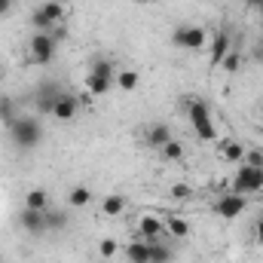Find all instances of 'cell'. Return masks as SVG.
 Listing matches in <instances>:
<instances>
[{
    "label": "cell",
    "instance_id": "cell-1",
    "mask_svg": "<svg viewBox=\"0 0 263 263\" xmlns=\"http://www.w3.org/2000/svg\"><path fill=\"white\" fill-rule=\"evenodd\" d=\"M6 132H9V141L18 150H37L43 144V123L37 117H18Z\"/></svg>",
    "mask_w": 263,
    "mask_h": 263
},
{
    "label": "cell",
    "instance_id": "cell-2",
    "mask_svg": "<svg viewBox=\"0 0 263 263\" xmlns=\"http://www.w3.org/2000/svg\"><path fill=\"white\" fill-rule=\"evenodd\" d=\"M187 107V120H190V126L196 132V138L202 141H214L217 138V123H214V114H211V107L202 101V98H187L184 101Z\"/></svg>",
    "mask_w": 263,
    "mask_h": 263
},
{
    "label": "cell",
    "instance_id": "cell-3",
    "mask_svg": "<svg viewBox=\"0 0 263 263\" xmlns=\"http://www.w3.org/2000/svg\"><path fill=\"white\" fill-rule=\"evenodd\" d=\"M55 52H59V43L52 40V34H49V31H34V34H31L28 55H31V62H34V65L46 67L52 59H55Z\"/></svg>",
    "mask_w": 263,
    "mask_h": 263
},
{
    "label": "cell",
    "instance_id": "cell-4",
    "mask_svg": "<svg viewBox=\"0 0 263 263\" xmlns=\"http://www.w3.org/2000/svg\"><path fill=\"white\" fill-rule=\"evenodd\" d=\"M62 15H65L62 0H46V3H40V6L31 12V28H34V31H52V28L62 22Z\"/></svg>",
    "mask_w": 263,
    "mask_h": 263
},
{
    "label": "cell",
    "instance_id": "cell-5",
    "mask_svg": "<svg viewBox=\"0 0 263 263\" xmlns=\"http://www.w3.org/2000/svg\"><path fill=\"white\" fill-rule=\"evenodd\" d=\"M263 190V168L254 165H242L233 178V193H242V196H251V193H260Z\"/></svg>",
    "mask_w": 263,
    "mask_h": 263
},
{
    "label": "cell",
    "instance_id": "cell-6",
    "mask_svg": "<svg viewBox=\"0 0 263 263\" xmlns=\"http://www.w3.org/2000/svg\"><path fill=\"white\" fill-rule=\"evenodd\" d=\"M172 43L178 49H202L205 46V28L199 25H181L172 31Z\"/></svg>",
    "mask_w": 263,
    "mask_h": 263
},
{
    "label": "cell",
    "instance_id": "cell-7",
    "mask_svg": "<svg viewBox=\"0 0 263 263\" xmlns=\"http://www.w3.org/2000/svg\"><path fill=\"white\" fill-rule=\"evenodd\" d=\"M62 92H65V89L59 86V80H43V83L37 86V92H34V107H37V114H52L55 98H59Z\"/></svg>",
    "mask_w": 263,
    "mask_h": 263
},
{
    "label": "cell",
    "instance_id": "cell-8",
    "mask_svg": "<svg viewBox=\"0 0 263 263\" xmlns=\"http://www.w3.org/2000/svg\"><path fill=\"white\" fill-rule=\"evenodd\" d=\"M245 208H248V199L242 196V193H233V190H230V193H223V196L214 202V214H217V217H223V220H236Z\"/></svg>",
    "mask_w": 263,
    "mask_h": 263
},
{
    "label": "cell",
    "instance_id": "cell-9",
    "mask_svg": "<svg viewBox=\"0 0 263 263\" xmlns=\"http://www.w3.org/2000/svg\"><path fill=\"white\" fill-rule=\"evenodd\" d=\"M18 227H22L28 236H46V217H43V211L22 208V211H18Z\"/></svg>",
    "mask_w": 263,
    "mask_h": 263
},
{
    "label": "cell",
    "instance_id": "cell-10",
    "mask_svg": "<svg viewBox=\"0 0 263 263\" xmlns=\"http://www.w3.org/2000/svg\"><path fill=\"white\" fill-rule=\"evenodd\" d=\"M80 114V98L73 95V92H62L59 98H55V107H52V117L59 120V123H67V120H73Z\"/></svg>",
    "mask_w": 263,
    "mask_h": 263
},
{
    "label": "cell",
    "instance_id": "cell-11",
    "mask_svg": "<svg viewBox=\"0 0 263 263\" xmlns=\"http://www.w3.org/2000/svg\"><path fill=\"white\" fill-rule=\"evenodd\" d=\"M138 233H141V239L156 242V239L165 233V220H159L156 214H144V217L138 220Z\"/></svg>",
    "mask_w": 263,
    "mask_h": 263
},
{
    "label": "cell",
    "instance_id": "cell-12",
    "mask_svg": "<svg viewBox=\"0 0 263 263\" xmlns=\"http://www.w3.org/2000/svg\"><path fill=\"white\" fill-rule=\"evenodd\" d=\"M227 52H230V31L220 28V31L214 34V43H211V65L220 67V62L227 59Z\"/></svg>",
    "mask_w": 263,
    "mask_h": 263
},
{
    "label": "cell",
    "instance_id": "cell-13",
    "mask_svg": "<svg viewBox=\"0 0 263 263\" xmlns=\"http://www.w3.org/2000/svg\"><path fill=\"white\" fill-rule=\"evenodd\" d=\"M43 217H46V233H62V230H67V223H70L67 211H62V208H52V205L43 211Z\"/></svg>",
    "mask_w": 263,
    "mask_h": 263
},
{
    "label": "cell",
    "instance_id": "cell-14",
    "mask_svg": "<svg viewBox=\"0 0 263 263\" xmlns=\"http://www.w3.org/2000/svg\"><path fill=\"white\" fill-rule=\"evenodd\" d=\"M89 73H95V77H107V80H117V65H114V59H107V55H95L92 65H89Z\"/></svg>",
    "mask_w": 263,
    "mask_h": 263
},
{
    "label": "cell",
    "instance_id": "cell-15",
    "mask_svg": "<svg viewBox=\"0 0 263 263\" xmlns=\"http://www.w3.org/2000/svg\"><path fill=\"white\" fill-rule=\"evenodd\" d=\"M22 114H18V104H15V98H9V95H0V123L9 129L15 120H18Z\"/></svg>",
    "mask_w": 263,
    "mask_h": 263
},
{
    "label": "cell",
    "instance_id": "cell-16",
    "mask_svg": "<svg viewBox=\"0 0 263 263\" xmlns=\"http://www.w3.org/2000/svg\"><path fill=\"white\" fill-rule=\"evenodd\" d=\"M126 257H129V263H150V242H147V239L129 242Z\"/></svg>",
    "mask_w": 263,
    "mask_h": 263
},
{
    "label": "cell",
    "instance_id": "cell-17",
    "mask_svg": "<svg viewBox=\"0 0 263 263\" xmlns=\"http://www.w3.org/2000/svg\"><path fill=\"white\" fill-rule=\"evenodd\" d=\"M168 141H172V129H168L165 123H156V126L147 129V144H150V147L159 150V147H165Z\"/></svg>",
    "mask_w": 263,
    "mask_h": 263
},
{
    "label": "cell",
    "instance_id": "cell-18",
    "mask_svg": "<svg viewBox=\"0 0 263 263\" xmlns=\"http://www.w3.org/2000/svg\"><path fill=\"white\" fill-rule=\"evenodd\" d=\"M86 89L92 92V95H107L114 86H117V80H107V77H95V73H86Z\"/></svg>",
    "mask_w": 263,
    "mask_h": 263
},
{
    "label": "cell",
    "instance_id": "cell-19",
    "mask_svg": "<svg viewBox=\"0 0 263 263\" xmlns=\"http://www.w3.org/2000/svg\"><path fill=\"white\" fill-rule=\"evenodd\" d=\"M25 208H34V211H46V208H49V193H46V190H40V187L28 190V193H25Z\"/></svg>",
    "mask_w": 263,
    "mask_h": 263
},
{
    "label": "cell",
    "instance_id": "cell-20",
    "mask_svg": "<svg viewBox=\"0 0 263 263\" xmlns=\"http://www.w3.org/2000/svg\"><path fill=\"white\" fill-rule=\"evenodd\" d=\"M101 211H104L107 217H117V214H123V211H126V196H120V193H110V196H104V202H101Z\"/></svg>",
    "mask_w": 263,
    "mask_h": 263
},
{
    "label": "cell",
    "instance_id": "cell-21",
    "mask_svg": "<svg viewBox=\"0 0 263 263\" xmlns=\"http://www.w3.org/2000/svg\"><path fill=\"white\" fill-rule=\"evenodd\" d=\"M175 257V251H172V245H165V242H150V263H172Z\"/></svg>",
    "mask_w": 263,
    "mask_h": 263
},
{
    "label": "cell",
    "instance_id": "cell-22",
    "mask_svg": "<svg viewBox=\"0 0 263 263\" xmlns=\"http://www.w3.org/2000/svg\"><path fill=\"white\" fill-rule=\"evenodd\" d=\"M159 156H162L165 162H181V159H184V144L172 138L165 147H159Z\"/></svg>",
    "mask_w": 263,
    "mask_h": 263
},
{
    "label": "cell",
    "instance_id": "cell-23",
    "mask_svg": "<svg viewBox=\"0 0 263 263\" xmlns=\"http://www.w3.org/2000/svg\"><path fill=\"white\" fill-rule=\"evenodd\" d=\"M89 202H92V190L83 187V184L67 193V205H70V208H83V205H89Z\"/></svg>",
    "mask_w": 263,
    "mask_h": 263
},
{
    "label": "cell",
    "instance_id": "cell-24",
    "mask_svg": "<svg viewBox=\"0 0 263 263\" xmlns=\"http://www.w3.org/2000/svg\"><path fill=\"white\" fill-rule=\"evenodd\" d=\"M165 230H168L175 239H187V236H190V223H187L184 217H172V220H165Z\"/></svg>",
    "mask_w": 263,
    "mask_h": 263
},
{
    "label": "cell",
    "instance_id": "cell-25",
    "mask_svg": "<svg viewBox=\"0 0 263 263\" xmlns=\"http://www.w3.org/2000/svg\"><path fill=\"white\" fill-rule=\"evenodd\" d=\"M223 159H227V162H239V159H245V147H242L239 141H227V144H223Z\"/></svg>",
    "mask_w": 263,
    "mask_h": 263
},
{
    "label": "cell",
    "instance_id": "cell-26",
    "mask_svg": "<svg viewBox=\"0 0 263 263\" xmlns=\"http://www.w3.org/2000/svg\"><path fill=\"white\" fill-rule=\"evenodd\" d=\"M138 80H141L138 70H120V73H117V86H120L123 92H132V89L138 86Z\"/></svg>",
    "mask_w": 263,
    "mask_h": 263
},
{
    "label": "cell",
    "instance_id": "cell-27",
    "mask_svg": "<svg viewBox=\"0 0 263 263\" xmlns=\"http://www.w3.org/2000/svg\"><path fill=\"white\" fill-rule=\"evenodd\" d=\"M117 248H120V245H117L114 239H101V245H98V254L107 260V257H114V254H117Z\"/></svg>",
    "mask_w": 263,
    "mask_h": 263
},
{
    "label": "cell",
    "instance_id": "cell-28",
    "mask_svg": "<svg viewBox=\"0 0 263 263\" xmlns=\"http://www.w3.org/2000/svg\"><path fill=\"white\" fill-rule=\"evenodd\" d=\"M220 67H223L227 73H236V70H239V52H227V59L220 62Z\"/></svg>",
    "mask_w": 263,
    "mask_h": 263
},
{
    "label": "cell",
    "instance_id": "cell-29",
    "mask_svg": "<svg viewBox=\"0 0 263 263\" xmlns=\"http://www.w3.org/2000/svg\"><path fill=\"white\" fill-rule=\"evenodd\" d=\"M245 165L263 168V150H245Z\"/></svg>",
    "mask_w": 263,
    "mask_h": 263
},
{
    "label": "cell",
    "instance_id": "cell-30",
    "mask_svg": "<svg viewBox=\"0 0 263 263\" xmlns=\"http://www.w3.org/2000/svg\"><path fill=\"white\" fill-rule=\"evenodd\" d=\"M49 34H52V40H55V43H62V40H65V37H67V28H65V25H62V22H59V25H55V28H52Z\"/></svg>",
    "mask_w": 263,
    "mask_h": 263
},
{
    "label": "cell",
    "instance_id": "cell-31",
    "mask_svg": "<svg viewBox=\"0 0 263 263\" xmlns=\"http://www.w3.org/2000/svg\"><path fill=\"white\" fill-rule=\"evenodd\" d=\"M172 196L175 199H187L190 196V187H187V184H175V187H172Z\"/></svg>",
    "mask_w": 263,
    "mask_h": 263
},
{
    "label": "cell",
    "instance_id": "cell-32",
    "mask_svg": "<svg viewBox=\"0 0 263 263\" xmlns=\"http://www.w3.org/2000/svg\"><path fill=\"white\" fill-rule=\"evenodd\" d=\"M254 233H257V239L263 242V214L257 217V223H254Z\"/></svg>",
    "mask_w": 263,
    "mask_h": 263
},
{
    "label": "cell",
    "instance_id": "cell-33",
    "mask_svg": "<svg viewBox=\"0 0 263 263\" xmlns=\"http://www.w3.org/2000/svg\"><path fill=\"white\" fill-rule=\"evenodd\" d=\"M12 9V0H0V15H6Z\"/></svg>",
    "mask_w": 263,
    "mask_h": 263
},
{
    "label": "cell",
    "instance_id": "cell-34",
    "mask_svg": "<svg viewBox=\"0 0 263 263\" xmlns=\"http://www.w3.org/2000/svg\"><path fill=\"white\" fill-rule=\"evenodd\" d=\"M254 62H263V43L260 46H254Z\"/></svg>",
    "mask_w": 263,
    "mask_h": 263
},
{
    "label": "cell",
    "instance_id": "cell-35",
    "mask_svg": "<svg viewBox=\"0 0 263 263\" xmlns=\"http://www.w3.org/2000/svg\"><path fill=\"white\" fill-rule=\"evenodd\" d=\"M248 6H251V9H257V12H260V9H263V0H248Z\"/></svg>",
    "mask_w": 263,
    "mask_h": 263
},
{
    "label": "cell",
    "instance_id": "cell-36",
    "mask_svg": "<svg viewBox=\"0 0 263 263\" xmlns=\"http://www.w3.org/2000/svg\"><path fill=\"white\" fill-rule=\"evenodd\" d=\"M260 123H263V104H260Z\"/></svg>",
    "mask_w": 263,
    "mask_h": 263
},
{
    "label": "cell",
    "instance_id": "cell-37",
    "mask_svg": "<svg viewBox=\"0 0 263 263\" xmlns=\"http://www.w3.org/2000/svg\"><path fill=\"white\" fill-rule=\"evenodd\" d=\"M141 3H147V0H141Z\"/></svg>",
    "mask_w": 263,
    "mask_h": 263
},
{
    "label": "cell",
    "instance_id": "cell-38",
    "mask_svg": "<svg viewBox=\"0 0 263 263\" xmlns=\"http://www.w3.org/2000/svg\"><path fill=\"white\" fill-rule=\"evenodd\" d=\"M260 15H263V9H260Z\"/></svg>",
    "mask_w": 263,
    "mask_h": 263
}]
</instances>
